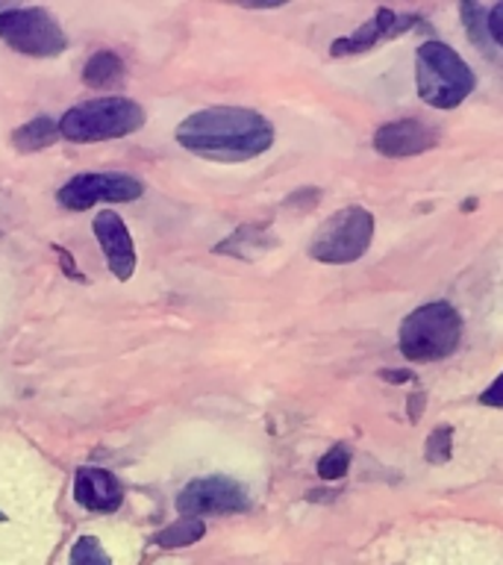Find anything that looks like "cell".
Segmentation results:
<instances>
[{"mask_svg": "<svg viewBox=\"0 0 503 565\" xmlns=\"http://www.w3.org/2000/svg\"><path fill=\"white\" fill-rule=\"evenodd\" d=\"M176 141L210 162H247L274 145V124L245 106H210L176 127Z\"/></svg>", "mask_w": 503, "mask_h": 565, "instance_id": "obj_1", "label": "cell"}, {"mask_svg": "<svg viewBox=\"0 0 503 565\" xmlns=\"http://www.w3.org/2000/svg\"><path fill=\"white\" fill-rule=\"evenodd\" d=\"M462 316L448 300H430L413 309L400 321L397 330V348L409 362L427 365V362L448 360L462 342Z\"/></svg>", "mask_w": 503, "mask_h": 565, "instance_id": "obj_2", "label": "cell"}, {"mask_svg": "<svg viewBox=\"0 0 503 565\" xmlns=\"http://www.w3.org/2000/svg\"><path fill=\"white\" fill-rule=\"evenodd\" d=\"M474 86V71L450 44L432 39L415 51V88L432 109H457Z\"/></svg>", "mask_w": 503, "mask_h": 565, "instance_id": "obj_3", "label": "cell"}, {"mask_svg": "<svg viewBox=\"0 0 503 565\" xmlns=\"http://www.w3.org/2000/svg\"><path fill=\"white\" fill-rule=\"evenodd\" d=\"M141 127H145V109L130 97L118 95L77 104L60 118V136L77 141V145L121 139V136H130Z\"/></svg>", "mask_w": 503, "mask_h": 565, "instance_id": "obj_4", "label": "cell"}, {"mask_svg": "<svg viewBox=\"0 0 503 565\" xmlns=\"http://www.w3.org/2000/svg\"><path fill=\"white\" fill-rule=\"evenodd\" d=\"M374 242V215L365 206H344L315 230L309 256L324 265H351L368 254Z\"/></svg>", "mask_w": 503, "mask_h": 565, "instance_id": "obj_5", "label": "cell"}, {"mask_svg": "<svg viewBox=\"0 0 503 565\" xmlns=\"http://www.w3.org/2000/svg\"><path fill=\"white\" fill-rule=\"evenodd\" d=\"M0 39L12 51L35 56V60H51L68 47V35L56 15L42 7L3 9L0 12Z\"/></svg>", "mask_w": 503, "mask_h": 565, "instance_id": "obj_6", "label": "cell"}, {"mask_svg": "<svg viewBox=\"0 0 503 565\" xmlns=\"http://www.w3.org/2000/svg\"><path fill=\"white\" fill-rule=\"evenodd\" d=\"M250 498L242 483L233 477H197L176 494V512L183 519H203V515H229V512H245Z\"/></svg>", "mask_w": 503, "mask_h": 565, "instance_id": "obj_7", "label": "cell"}, {"mask_svg": "<svg viewBox=\"0 0 503 565\" xmlns=\"http://www.w3.org/2000/svg\"><path fill=\"white\" fill-rule=\"evenodd\" d=\"M141 192H145L141 180H136V177L130 174H115V171H106V174H77L60 189V203L65 210L83 212L92 210V206L100 201H139Z\"/></svg>", "mask_w": 503, "mask_h": 565, "instance_id": "obj_8", "label": "cell"}, {"mask_svg": "<svg viewBox=\"0 0 503 565\" xmlns=\"http://www.w3.org/2000/svg\"><path fill=\"white\" fill-rule=\"evenodd\" d=\"M421 18L418 15H397L395 9H377L371 21L360 26V30H353L351 35H344V39H335L330 44V56L339 60V56H356V53L371 51L374 44H379L383 39H397V35L409 33L415 24H418Z\"/></svg>", "mask_w": 503, "mask_h": 565, "instance_id": "obj_9", "label": "cell"}, {"mask_svg": "<svg viewBox=\"0 0 503 565\" xmlns=\"http://www.w3.org/2000/svg\"><path fill=\"white\" fill-rule=\"evenodd\" d=\"M439 145V132L418 118H397L374 132V150L386 159H406L427 153Z\"/></svg>", "mask_w": 503, "mask_h": 565, "instance_id": "obj_10", "label": "cell"}, {"mask_svg": "<svg viewBox=\"0 0 503 565\" xmlns=\"http://www.w3.org/2000/svg\"><path fill=\"white\" fill-rule=\"evenodd\" d=\"M95 236L97 245L104 250L109 271L121 282H127L136 271V247H132V236L124 218L118 212H97L95 215Z\"/></svg>", "mask_w": 503, "mask_h": 565, "instance_id": "obj_11", "label": "cell"}, {"mask_svg": "<svg viewBox=\"0 0 503 565\" xmlns=\"http://www.w3.org/2000/svg\"><path fill=\"white\" fill-rule=\"evenodd\" d=\"M74 501L88 512H115L124 503V489L104 468H79L74 477Z\"/></svg>", "mask_w": 503, "mask_h": 565, "instance_id": "obj_12", "label": "cell"}, {"mask_svg": "<svg viewBox=\"0 0 503 565\" xmlns=\"http://www.w3.org/2000/svg\"><path fill=\"white\" fill-rule=\"evenodd\" d=\"M271 247H277V236L268 230V224H245L233 236L224 238L221 245H215V254H227L250 263V259L271 250Z\"/></svg>", "mask_w": 503, "mask_h": 565, "instance_id": "obj_13", "label": "cell"}, {"mask_svg": "<svg viewBox=\"0 0 503 565\" xmlns=\"http://www.w3.org/2000/svg\"><path fill=\"white\" fill-rule=\"evenodd\" d=\"M60 136V124L47 118V115H39L33 121H26L24 127H18L12 132V145L15 150L21 153H33V150H42V148H51L53 141Z\"/></svg>", "mask_w": 503, "mask_h": 565, "instance_id": "obj_14", "label": "cell"}, {"mask_svg": "<svg viewBox=\"0 0 503 565\" xmlns=\"http://www.w3.org/2000/svg\"><path fill=\"white\" fill-rule=\"evenodd\" d=\"M83 79L86 86L104 92V88H115L124 79V62L115 56L113 51H97L83 68Z\"/></svg>", "mask_w": 503, "mask_h": 565, "instance_id": "obj_15", "label": "cell"}, {"mask_svg": "<svg viewBox=\"0 0 503 565\" xmlns=\"http://www.w3.org/2000/svg\"><path fill=\"white\" fill-rule=\"evenodd\" d=\"M203 533H206V524L203 519H176L174 524H168L165 530H159L153 542L159 547H189L194 542H201Z\"/></svg>", "mask_w": 503, "mask_h": 565, "instance_id": "obj_16", "label": "cell"}, {"mask_svg": "<svg viewBox=\"0 0 503 565\" xmlns=\"http://www.w3.org/2000/svg\"><path fill=\"white\" fill-rule=\"evenodd\" d=\"M450 457H453V427L439 424V427H432L427 441H424V459L430 466H445Z\"/></svg>", "mask_w": 503, "mask_h": 565, "instance_id": "obj_17", "label": "cell"}, {"mask_svg": "<svg viewBox=\"0 0 503 565\" xmlns=\"http://www.w3.org/2000/svg\"><path fill=\"white\" fill-rule=\"evenodd\" d=\"M347 468H351V448L347 445H333L324 457L318 459V477L327 483L347 475Z\"/></svg>", "mask_w": 503, "mask_h": 565, "instance_id": "obj_18", "label": "cell"}, {"mask_svg": "<svg viewBox=\"0 0 503 565\" xmlns=\"http://www.w3.org/2000/svg\"><path fill=\"white\" fill-rule=\"evenodd\" d=\"M71 565H113V559L95 536H83L71 547Z\"/></svg>", "mask_w": 503, "mask_h": 565, "instance_id": "obj_19", "label": "cell"}, {"mask_svg": "<svg viewBox=\"0 0 503 565\" xmlns=\"http://www.w3.org/2000/svg\"><path fill=\"white\" fill-rule=\"evenodd\" d=\"M462 21H465V30L471 35V42L485 44V35H489V26L483 24V9L477 7V3H462Z\"/></svg>", "mask_w": 503, "mask_h": 565, "instance_id": "obj_20", "label": "cell"}, {"mask_svg": "<svg viewBox=\"0 0 503 565\" xmlns=\"http://www.w3.org/2000/svg\"><path fill=\"white\" fill-rule=\"evenodd\" d=\"M480 404L494 406V409H503V371L492 380V386L485 388L483 395H480Z\"/></svg>", "mask_w": 503, "mask_h": 565, "instance_id": "obj_21", "label": "cell"}, {"mask_svg": "<svg viewBox=\"0 0 503 565\" xmlns=\"http://www.w3.org/2000/svg\"><path fill=\"white\" fill-rule=\"evenodd\" d=\"M485 26H489V35H492L494 42L503 47V3L489 9V15H485Z\"/></svg>", "mask_w": 503, "mask_h": 565, "instance_id": "obj_22", "label": "cell"}, {"mask_svg": "<svg viewBox=\"0 0 503 565\" xmlns=\"http://www.w3.org/2000/svg\"><path fill=\"white\" fill-rule=\"evenodd\" d=\"M318 198H321V192H318V189H300L298 194H295V198H289V201L286 203H291V206H300V210H309V206H312V203H318Z\"/></svg>", "mask_w": 503, "mask_h": 565, "instance_id": "obj_23", "label": "cell"}, {"mask_svg": "<svg viewBox=\"0 0 503 565\" xmlns=\"http://www.w3.org/2000/svg\"><path fill=\"white\" fill-rule=\"evenodd\" d=\"M379 377L386 380V383H413L415 374L413 371H406V369H386V371H379Z\"/></svg>", "mask_w": 503, "mask_h": 565, "instance_id": "obj_24", "label": "cell"}, {"mask_svg": "<svg viewBox=\"0 0 503 565\" xmlns=\"http://www.w3.org/2000/svg\"><path fill=\"white\" fill-rule=\"evenodd\" d=\"M421 409H424V392H415V395L409 397V404H406L409 422H418V418H421Z\"/></svg>", "mask_w": 503, "mask_h": 565, "instance_id": "obj_25", "label": "cell"}, {"mask_svg": "<svg viewBox=\"0 0 503 565\" xmlns=\"http://www.w3.org/2000/svg\"><path fill=\"white\" fill-rule=\"evenodd\" d=\"M56 254L62 256V268H65V271H68L71 277H77V280H83V274H79L77 268H74V256L65 254V250H60V247H56Z\"/></svg>", "mask_w": 503, "mask_h": 565, "instance_id": "obj_26", "label": "cell"}, {"mask_svg": "<svg viewBox=\"0 0 503 565\" xmlns=\"http://www.w3.org/2000/svg\"><path fill=\"white\" fill-rule=\"evenodd\" d=\"M0 521H7V515H3V512H0Z\"/></svg>", "mask_w": 503, "mask_h": 565, "instance_id": "obj_27", "label": "cell"}]
</instances>
